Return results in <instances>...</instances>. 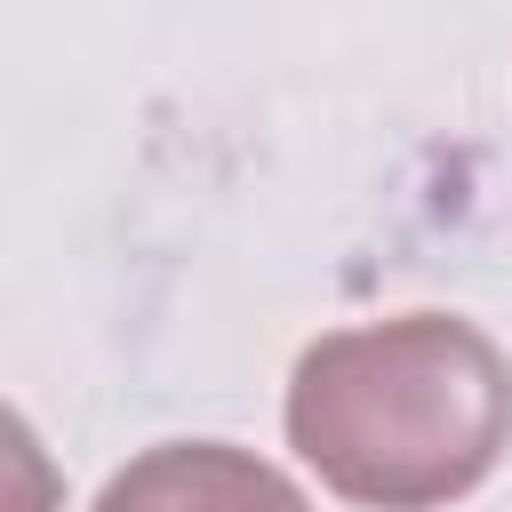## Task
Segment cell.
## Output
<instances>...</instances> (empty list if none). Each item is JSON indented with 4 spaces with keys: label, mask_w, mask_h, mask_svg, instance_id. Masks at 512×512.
Returning <instances> with one entry per match:
<instances>
[{
    "label": "cell",
    "mask_w": 512,
    "mask_h": 512,
    "mask_svg": "<svg viewBox=\"0 0 512 512\" xmlns=\"http://www.w3.org/2000/svg\"><path fill=\"white\" fill-rule=\"evenodd\" d=\"M96 512H296V496L224 448H160L104 488Z\"/></svg>",
    "instance_id": "cell-1"
},
{
    "label": "cell",
    "mask_w": 512,
    "mask_h": 512,
    "mask_svg": "<svg viewBox=\"0 0 512 512\" xmlns=\"http://www.w3.org/2000/svg\"><path fill=\"white\" fill-rule=\"evenodd\" d=\"M48 504H56V480L32 448V432L0 408V512H48Z\"/></svg>",
    "instance_id": "cell-2"
}]
</instances>
